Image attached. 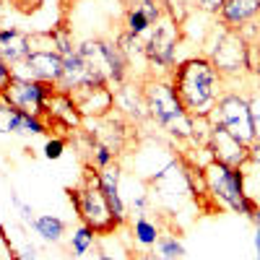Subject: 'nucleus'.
<instances>
[{"instance_id": "1", "label": "nucleus", "mask_w": 260, "mask_h": 260, "mask_svg": "<svg viewBox=\"0 0 260 260\" xmlns=\"http://www.w3.org/2000/svg\"><path fill=\"white\" fill-rule=\"evenodd\" d=\"M169 81L175 86L182 107L195 120L211 117L219 96L226 91V78L206 55H190L180 60L177 68L169 73Z\"/></svg>"}, {"instance_id": "2", "label": "nucleus", "mask_w": 260, "mask_h": 260, "mask_svg": "<svg viewBox=\"0 0 260 260\" xmlns=\"http://www.w3.org/2000/svg\"><path fill=\"white\" fill-rule=\"evenodd\" d=\"M143 96H146L148 120L172 141L190 143L195 117H190V112L182 107L169 76H148L143 81Z\"/></svg>"}, {"instance_id": "3", "label": "nucleus", "mask_w": 260, "mask_h": 260, "mask_svg": "<svg viewBox=\"0 0 260 260\" xmlns=\"http://www.w3.org/2000/svg\"><path fill=\"white\" fill-rule=\"evenodd\" d=\"M203 175V190L219 208H226L232 213L250 216L257 211V201L247 192V172L242 167H229L221 161H208L201 167Z\"/></svg>"}, {"instance_id": "4", "label": "nucleus", "mask_w": 260, "mask_h": 260, "mask_svg": "<svg viewBox=\"0 0 260 260\" xmlns=\"http://www.w3.org/2000/svg\"><path fill=\"white\" fill-rule=\"evenodd\" d=\"M68 198H71V203H73V208H76V213H78L81 224L91 226L99 237L117 234V232L122 229L120 221L115 219L112 206H110V201H107L102 185H99L96 169L86 167L81 185H76V187L68 190Z\"/></svg>"}, {"instance_id": "5", "label": "nucleus", "mask_w": 260, "mask_h": 260, "mask_svg": "<svg viewBox=\"0 0 260 260\" xmlns=\"http://www.w3.org/2000/svg\"><path fill=\"white\" fill-rule=\"evenodd\" d=\"M206 57L219 68V73L229 81H240L250 73V42L224 26H216L206 45Z\"/></svg>"}, {"instance_id": "6", "label": "nucleus", "mask_w": 260, "mask_h": 260, "mask_svg": "<svg viewBox=\"0 0 260 260\" xmlns=\"http://www.w3.org/2000/svg\"><path fill=\"white\" fill-rule=\"evenodd\" d=\"M78 52L104 86L117 89L125 81H130V62L122 55V50L117 47L115 39H102V37L81 39Z\"/></svg>"}, {"instance_id": "7", "label": "nucleus", "mask_w": 260, "mask_h": 260, "mask_svg": "<svg viewBox=\"0 0 260 260\" xmlns=\"http://www.w3.org/2000/svg\"><path fill=\"white\" fill-rule=\"evenodd\" d=\"M29 45H31L29 57L21 65H16L13 76L16 78H31V81H42V83L57 86L60 78H62V55L55 47L50 29L31 31Z\"/></svg>"}, {"instance_id": "8", "label": "nucleus", "mask_w": 260, "mask_h": 260, "mask_svg": "<svg viewBox=\"0 0 260 260\" xmlns=\"http://www.w3.org/2000/svg\"><path fill=\"white\" fill-rule=\"evenodd\" d=\"M180 50V24L172 16H164L143 39V57L151 68V76H169L177 68Z\"/></svg>"}, {"instance_id": "9", "label": "nucleus", "mask_w": 260, "mask_h": 260, "mask_svg": "<svg viewBox=\"0 0 260 260\" xmlns=\"http://www.w3.org/2000/svg\"><path fill=\"white\" fill-rule=\"evenodd\" d=\"M208 120H211L213 125L229 130L237 141H242V143H247V146H252V143L257 141L247 91L226 89V91L219 96V102H216V110L211 112Z\"/></svg>"}, {"instance_id": "10", "label": "nucleus", "mask_w": 260, "mask_h": 260, "mask_svg": "<svg viewBox=\"0 0 260 260\" xmlns=\"http://www.w3.org/2000/svg\"><path fill=\"white\" fill-rule=\"evenodd\" d=\"M57 94V86L52 83H42V81H31V78H16L11 81V86L3 94V102H8L11 107H16L18 112H26L34 117H45L50 115V102Z\"/></svg>"}, {"instance_id": "11", "label": "nucleus", "mask_w": 260, "mask_h": 260, "mask_svg": "<svg viewBox=\"0 0 260 260\" xmlns=\"http://www.w3.org/2000/svg\"><path fill=\"white\" fill-rule=\"evenodd\" d=\"M211 125H213V122H211ZM206 151H208V159H211V161H221V164L242 167V169H247V164H250V146L242 143V141H237L229 130H224V127H219V125L211 127Z\"/></svg>"}, {"instance_id": "12", "label": "nucleus", "mask_w": 260, "mask_h": 260, "mask_svg": "<svg viewBox=\"0 0 260 260\" xmlns=\"http://www.w3.org/2000/svg\"><path fill=\"white\" fill-rule=\"evenodd\" d=\"M52 122L45 117H34L26 112H18L16 107L0 99V136H21V138H34V136H50Z\"/></svg>"}, {"instance_id": "13", "label": "nucleus", "mask_w": 260, "mask_h": 260, "mask_svg": "<svg viewBox=\"0 0 260 260\" xmlns=\"http://www.w3.org/2000/svg\"><path fill=\"white\" fill-rule=\"evenodd\" d=\"M94 86H104V83L94 76V71L89 68V65H86L78 47L73 52H68V55H62V78L57 83V91L76 96L78 91L94 89Z\"/></svg>"}, {"instance_id": "14", "label": "nucleus", "mask_w": 260, "mask_h": 260, "mask_svg": "<svg viewBox=\"0 0 260 260\" xmlns=\"http://www.w3.org/2000/svg\"><path fill=\"white\" fill-rule=\"evenodd\" d=\"M216 24L242 31L250 24H260V0H224L221 11L216 13Z\"/></svg>"}, {"instance_id": "15", "label": "nucleus", "mask_w": 260, "mask_h": 260, "mask_svg": "<svg viewBox=\"0 0 260 260\" xmlns=\"http://www.w3.org/2000/svg\"><path fill=\"white\" fill-rule=\"evenodd\" d=\"M83 120H104L115 112V89L110 86H94V89L78 91L73 96Z\"/></svg>"}, {"instance_id": "16", "label": "nucleus", "mask_w": 260, "mask_h": 260, "mask_svg": "<svg viewBox=\"0 0 260 260\" xmlns=\"http://www.w3.org/2000/svg\"><path fill=\"white\" fill-rule=\"evenodd\" d=\"M115 112L122 115L127 122H146L148 110H146V96H143V83L125 81L122 86L115 89Z\"/></svg>"}, {"instance_id": "17", "label": "nucleus", "mask_w": 260, "mask_h": 260, "mask_svg": "<svg viewBox=\"0 0 260 260\" xmlns=\"http://www.w3.org/2000/svg\"><path fill=\"white\" fill-rule=\"evenodd\" d=\"M29 39H31V31H24L18 26H0V57L11 68L21 65L29 57V50H31Z\"/></svg>"}, {"instance_id": "18", "label": "nucleus", "mask_w": 260, "mask_h": 260, "mask_svg": "<svg viewBox=\"0 0 260 260\" xmlns=\"http://www.w3.org/2000/svg\"><path fill=\"white\" fill-rule=\"evenodd\" d=\"M47 120L52 122V127H65V130H78L83 125V117L78 112V107L73 102L71 94H62L57 91L50 102V115Z\"/></svg>"}, {"instance_id": "19", "label": "nucleus", "mask_w": 260, "mask_h": 260, "mask_svg": "<svg viewBox=\"0 0 260 260\" xmlns=\"http://www.w3.org/2000/svg\"><path fill=\"white\" fill-rule=\"evenodd\" d=\"M127 224H130V237H133V242L141 250H154V245L159 242V237H161L159 219H151L148 213H138Z\"/></svg>"}, {"instance_id": "20", "label": "nucleus", "mask_w": 260, "mask_h": 260, "mask_svg": "<svg viewBox=\"0 0 260 260\" xmlns=\"http://www.w3.org/2000/svg\"><path fill=\"white\" fill-rule=\"evenodd\" d=\"M29 229L39 237L42 242H47V245H60V242L65 240L68 224H65L60 216H55V213H37Z\"/></svg>"}, {"instance_id": "21", "label": "nucleus", "mask_w": 260, "mask_h": 260, "mask_svg": "<svg viewBox=\"0 0 260 260\" xmlns=\"http://www.w3.org/2000/svg\"><path fill=\"white\" fill-rule=\"evenodd\" d=\"M117 151L112 146H107L104 141L99 138H91V136H86V167L89 169H104V167H110L117 161Z\"/></svg>"}, {"instance_id": "22", "label": "nucleus", "mask_w": 260, "mask_h": 260, "mask_svg": "<svg viewBox=\"0 0 260 260\" xmlns=\"http://www.w3.org/2000/svg\"><path fill=\"white\" fill-rule=\"evenodd\" d=\"M154 260H182L187 255L185 250V242L180 240V234L175 232H161L159 242L154 245Z\"/></svg>"}, {"instance_id": "23", "label": "nucleus", "mask_w": 260, "mask_h": 260, "mask_svg": "<svg viewBox=\"0 0 260 260\" xmlns=\"http://www.w3.org/2000/svg\"><path fill=\"white\" fill-rule=\"evenodd\" d=\"M68 247H71L73 257H83V255H89L94 247H99V234L91 226L78 224L73 229V234H71V240H68Z\"/></svg>"}, {"instance_id": "24", "label": "nucleus", "mask_w": 260, "mask_h": 260, "mask_svg": "<svg viewBox=\"0 0 260 260\" xmlns=\"http://www.w3.org/2000/svg\"><path fill=\"white\" fill-rule=\"evenodd\" d=\"M122 29L127 31V34H133V37H138V39H146L148 37V31L154 29V21L148 18V13L136 3V6H130L127 11H125V18H122Z\"/></svg>"}, {"instance_id": "25", "label": "nucleus", "mask_w": 260, "mask_h": 260, "mask_svg": "<svg viewBox=\"0 0 260 260\" xmlns=\"http://www.w3.org/2000/svg\"><path fill=\"white\" fill-rule=\"evenodd\" d=\"M115 42H117V47L122 50V55L127 57V62H130V71H133V62H136V57H143V39H138V37H133V34H127L125 29L115 37ZM146 60V57H143Z\"/></svg>"}, {"instance_id": "26", "label": "nucleus", "mask_w": 260, "mask_h": 260, "mask_svg": "<svg viewBox=\"0 0 260 260\" xmlns=\"http://www.w3.org/2000/svg\"><path fill=\"white\" fill-rule=\"evenodd\" d=\"M8 195H11V203H13V208L18 211V219L24 221L26 226H31V221H34V216H37V213H34V208H31V206H29L26 201H21V195H18L16 190H11Z\"/></svg>"}, {"instance_id": "27", "label": "nucleus", "mask_w": 260, "mask_h": 260, "mask_svg": "<svg viewBox=\"0 0 260 260\" xmlns=\"http://www.w3.org/2000/svg\"><path fill=\"white\" fill-rule=\"evenodd\" d=\"M65 138H60V136H52V138H47V143H45V148H42V154H45V159H50V161H57V159H62V154H65Z\"/></svg>"}, {"instance_id": "28", "label": "nucleus", "mask_w": 260, "mask_h": 260, "mask_svg": "<svg viewBox=\"0 0 260 260\" xmlns=\"http://www.w3.org/2000/svg\"><path fill=\"white\" fill-rule=\"evenodd\" d=\"M250 99V112H252V122H255V133L260 138V86H255L252 91H247Z\"/></svg>"}, {"instance_id": "29", "label": "nucleus", "mask_w": 260, "mask_h": 260, "mask_svg": "<svg viewBox=\"0 0 260 260\" xmlns=\"http://www.w3.org/2000/svg\"><path fill=\"white\" fill-rule=\"evenodd\" d=\"M11 81H13V68H11L3 57H0V99H3L6 89L11 86Z\"/></svg>"}, {"instance_id": "30", "label": "nucleus", "mask_w": 260, "mask_h": 260, "mask_svg": "<svg viewBox=\"0 0 260 260\" xmlns=\"http://www.w3.org/2000/svg\"><path fill=\"white\" fill-rule=\"evenodd\" d=\"M198 3V8L203 11V13H211V16H216L221 11V6H224V0H195Z\"/></svg>"}, {"instance_id": "31", "label": "nucleus", "mask_w": 260, "mask_h": 260, "mask_svg": "<svg viewBox=\"0 0 260 260\" xmlns=\"http://www.w3.org/2000/svg\"><path fill=\"white\" fill-rule=\"evenodd\" d=\"M18 257H21V260H39V250H37L31 242H26L24 247L18 250Z\"/></svg>"}, {"instance_id": "32", "label": "nucleus", "mask_w": 260, "mask_h": 260, "mask_svg": "<svg viewBox=\"0 0 260 260\" xmlns=\"http://www.w3.org/2000/svg\"><path fill=\"white\" fill-rule=\"evenodd\" d=\"M247 167H255V169H260V138L250 146V164Z\"/></svg>"}, {"instance_id": "33", "label": "nucleus", "mask_w": 260, "mask_h": 260, "mask_svg": "<svg viewBox=\"0 0 260 260\" xmlns=\"http://www.w3.org/2000/svg\"><path fill=\"white\" fill-rule=\"evenodd\" d=\"M96 260H120V257H115V255H110V252H104V250H96Z\"/></svg>"}, {"instance_id": "34", "label": "nucleus", "mask_w": 260, "mask_h": 260, "mask_svg": "<svg viewBox=\"0 0 260 260\" xmlns=\"http://www.w3.org/2000/svg\"><path fill=\"white\" fill-rule=\"evenodd\" d=\"M250 221H252L255 226H260V206H257V211H255V213L250 216Z\"/></svg>"}, {"instance_id": "35", "label": "nucleus", "mask_w": 260, "mask_h": 260, "mask_svg": "<svg viewBox=\"0 0 260 260\" xmlns=\"http://www.w3.org/2000/svg\"><path fill=\"white\" fill-rule=\"evenodd\" d=\"M94 260H96V257H94Z\"/></svg>"}]
</instances>
